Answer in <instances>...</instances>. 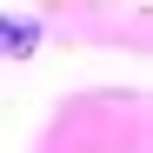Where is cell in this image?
Here are the masks:
<instances>
[{
	"instance_id": "obj_1",
	"label": "cell",
	"mask_w": 153,
	"mask_h": 153,
	"mask_svg": "<svg viewBox=\"0 0 153 153\" xmlns=\"http://www.w3.org/2000/svg\"><path fill=\"white\" fill-rule=\"evenodd\" d=\"M33 40H40V27H33V20L0 13V53H33Z\"/></svg>"
}]
</instances>
